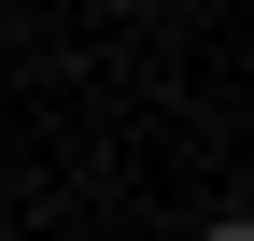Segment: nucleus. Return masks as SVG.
<instances>
[{
	"instance_id": "nucleus-1",
	"label": "nucleus",
	"mask_w": 254,
	"mask_h": 241,
	"mask_svg": "<svg viewBox=\"0 0 254 241\" xmlns=\"http://www.w3.org/2000/svg\"><path fill=\"white\" fill-rule=\"evenodd\" d=\"M212 241H254V227H212Z\"/></svg>"
}]
</instances>
